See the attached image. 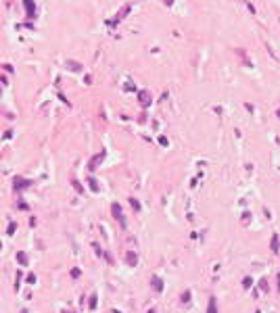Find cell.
<instances>
[{
  "instance_id": "cell-9",
  "label": "cell",
  "mask_w": 280,
  "mask_h": 313,
  "mask_svg": "<svg viewBox=\"0 0 280 313\" xmlns=\"http://www.w3.org/2000/svg\"><path fill=\"white\" fill-rule=\"evenodd\" d=\"M132 207H134V209H140V203H138L136 198H132Z\"/></svg>"
},
{
  "instance_id": "cell-1",
  "label": "cell",
  "mask_w": 280,
  "mask_h": 313,
  "mask_svg": "<svg viewBox=\"0 0 280 313\" xmlns=\"http://www.w3.org/2000/svg\"><path fill=\"white\" fill-rule=\"evenodd\" d=\"M111 211H113V217H117V219H119V221L123 223V215H121V207H119V205H113V207H111Z\"/></svg>"
},
{
  "instance_id": "cell-11",
  "label": "cell",
  "mask_w": 280,
  "mask_h": 313,
  "mask_svg": "<svg viewBox=\"0 0 280 313\" xmlns=\"http://www.w3.org/2000/svg\"><path fill=\"white\" fill-rule=\"evenodd\" d=\"M27 282H29V284H34V282H36V276H34V274H32V276H27Z\"/></svg>"
},
{
  "instance_id": "cell-2",
  "label": "cell",
  "mask_w": 280,
  "mask_h": 313,
  "mask_svg": "<svg viewBox=\"0 0 280 313\" xmlns=\"http://www.w3.org/2000/svg\"><path fill=\"white\" fill-rule=\"evenodd\" d=\"M103 157H105V155H103V153H101V155H96V157H94V159H92V161H90V169H96V167H98V165H96V163H98V161H101V159H103Z\"/></svg>"
},
{
  "instance_id": "cell-7",
  "label": "cell",
  "mask_w": 280,
  "mask_h": 313,
  "mask_svg": "<svg viewBox=\"0 0 280 313\" xmlns=\"http://www.w3.org/2000/svg\"><path fill=\"white\" fill-rule=\"evenodd\" d=\"M25 6H27V11H29V17H34V4H32V2H25Z\"/></svg>"
},
{
  "instance_id": "cell-6",
  "label": "cell",
  "mask_w": 280,
  "mask_h": 313,
  "mask_svg": "<svg viewBox=\"0 0 280 313\" xmlns=\"http://www.w3.org/2000/svg\"><path fill=\"white\" fill-rule=\"evenodd\" d=\"M17 259H19L21 263H23V265H25V263H27V255H25V253H19V255H17Z\"/></svg>"
},
{
  "instance_id": "cell-8",
  "label": "cell",
  "mask_w": 280,
  "mask_h": 313,
  "mask_svg": "<svg viewBox=\"0 0 280 313\" xmlns=\"http://www.w3.org/2000/svg\"><path fill=\"white\" fill-rule=\"evenodd\" d=\"M90 307H92V309L96 307V297H90Z\"/></svg>"
},
{
  "instance_id": "cell-3",
  "label": "cell",
  "mask_w": 280,
  "mask_h": 313,
  "mask_svg": "<svg viewBox=\"0 0 280 313\" xmlns=\"http://www.w3.org/2000/svg\"><path fill=\"white\" fill-rule=\"evenodd\" d=\"M126 261L130 263V265H136V261H138V257H136L134 253H128V255H126Z\"/></svg>"
},
{
  "instance_id": "cell-10",
  "label": "cell",
  "mask_w": 280,
  "mask_h": 313,
  "mask_svg": "<svg viewBox=\"0 0 280 313\" xmlns=\"http://www.w3.org/2000/svg\"><path fill=\"white\" fill-rule=\"evenodd\" d=\"M15 228H17V226H15V223H11V226H9V232H6V234H13V232H15Z\"/></svg>"
},
{
  "instance_id": "cell-4",
  "label": "cell",
  "mask_w": 280,
  "mask_h": 313,
  "mask_svg": "<svg viewBox=\"0 0 280 313\" xmlns=\"http://www.w3.org/2000/svg\"><path fill=\"white\" fill-rule=\"evenodd\" d=\"M151 282H153V286H155V290H161V288H163V286H161V280H159V278H153Z\"/></svg>"
},
{
  "instance_id": "cell-12",
  "label": "cell",
  "mask_w": 280,
  "mask_h": 313,
  "mask_svg": "<svg viewBox=\"0 0 280 313\" xmlns=\"http://www.w3.org/2000/svg\"><path fill=\"white\" fill-rule=\"evenodd\" d=\"M149 313H155V311H149Z\"/></svg>"
},
{
  "instance_id": "cell-5",
  "label": "cell",
  "mask_w": 280,
  "mask_h": 313,
  "mask_svg": "<svg viewBox=\"0 0 280 313\" xmlns=\"http://www.w3.org/2000/svg\"><path fill=\"white\" fill-rule=\"evenodd\" d=\"M140 102H142V105H149V94H146V92L140 94Z\"/></svg>"
}]
</instances>
